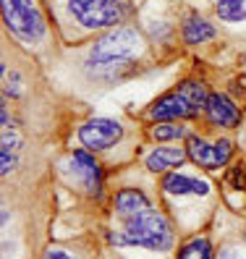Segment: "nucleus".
I'll use <instances>...</instances> for the list:
<instances>
[{"mask_svg": "<svg viewBox=\"0 0 246 259\" xmlns=\"http://www.w3.org/2000/svg\"><path fill=\"white\" fill-rule=\"evenodd\" d=\"M142 48H144V42L136 29H131V26L115 29V32L105 34L95 45V50H92V55L87 60V71L92 79L113 81L129 71V66L142 53Z\"/></svg>", "mask_w": 246, "mask_h": 259, "instance_id": "1", "label": "nucleus"}, {"mask_svg": "<svg viewBox=\"0 0 246 259\" xmlns=\"http://www.w3.org/2000/svg\"><path fill=\"white\" fill-rule=\"evenodd\" d=\"M162 196L168 207L173 209L176 220L181 223V228H196L204 220L202 209H196V204L207 207L212 199V186L210 181L191 176V173H168L162 178Z\"/></svg>", "mask_w": 246, "mask_h": 259, "instance_id": "2", "label": "nucleus"}, {"mask_svg": "<svg viewBox=\"0 0 246 259\" xmlns=\"http://www.w3.org/2000/svg\"><path fill=\"white\" fill-rule=\"evenodd\" d=\"M107 241L120 243V246H144L149 251H168L173 249V225L160 209H144L139 215L126 220V231L123 233H107Z\"/></svg>", "mask_w": 246, "mask_h": 259, "instance_id": "3", "label": "nucleus"}, {"mask_svg": "<svg viewBox=\"0 0 246 259\" xmlns=\"http://www.w3.org/2000/svg\"><path fill=\"white\" fill-rule=\"evenodd\" d=\"M207 100H210V92L204 89L202 81H183L178 89L152 102L147 110V118L160 120V123H171V120H178V118H191L199 110H204Z\"/></svg>", "mask_w": 246, "mask_h": 259, "instance_id": "4", "label": "nucleus"}, {"mask_svg": "<svg viewBox=\"0 0 246 259\" xmlns=\"http://www.w3.org/2000/svg\"><path fill=\"white\" fill-rule=\"evenodd\" d=\"M68 11L84 29L115 26L129 13V0H68Z\"/></svg>", "mask_w": 246, "mask_h": 259, "instance_id": "5", "label": "nucleus"}, {"mask_svg": "<svg viewBox=\"0 0 246 259\" xmlns=\"http://www.w3.org/2000/svg\"><path fill=\"white\" fill-rule=\"evenodd\" d=\"M3 3V19L11 34L21 42H39L45 34V21L32 0H0Z\"/></svg>", "mask_w": 246, "mask_h": 259, "instance_id": "6", "label": "nucleus"}, {"mask_svg": "<svg viewBox=\"0 0 246 259\" xmlns=\"http://www.w3.org/2000/svg\"><path fill=\"white\" fill-rule=\"evenodd\" d=\"M120 136H123V126L110 118H92L79 128V139L89 152L110 149L113 144H118Z\"/></svg>", "mask_w": 246, "mask_h": 259, "instance_id": "7", "label": "nucleus"}, {"mask_svg": "<svg viewBox=\"0 0 246 259\" xmlns=\"http://www.w3.org/2000/svg\"><path fill=\"white\" fill-rule=\"evenodd\" d=\"M230 149H233V144H230L228 139H220V142L210 144V142H204V139H199V136H189V142H186L189 157H191L196 165L207 167V170L223 167V165L230 160Z\"/></svg>", "mask_w": 246, "mask_h": 259, "instance_id": "8", "label": "nucleus"}, {"mask_svg": "<svg viewBox=\"0 0 246 259\" xmlns=\"http://www.w3.org/2000/svg\"><path fill=\"white\" fill-rule=\"evenodd\" d=\"M71 167L73 173L81 178V184L89 194H100L102 189V173H100V165L95 162V157L89 155V152H73L71 155Z\"/></svg>", "mask_w": 246, "mask_h": 259, "instance_id": "9", "label": "nucleus"}, {"mask_svg": "<svg viewBox=\"0 0 246 259\" xmlns=\"http://www.w3.org/2000/svg\"><path fill=\"white\" fill-rule=\"evenodd\" d=\"M204 113L210 118V123L215 126H236L238 120H241V113L233 102H230L225 95H210L207 105H204Z\"/></svg>", "mask_w": 246, "mask_h": 259, "instance_id": "10", "label": "nucleus"}, {"mask_svg": "<svg viewBox=\"0 0 246 259\" xmlns=\"http://www.w3.org/2000/svg\"><path fill=\"white\" fill-rule=\"evenodd\" d=\"M113 207H115V212H118V218L129 220V218H134V215H139V212L149 209L152 204H149V199H147L142 191H136V189H123V191L115 194Z\"/></svg>", "mask_w": 246, "mask_h": 259, "instance_id": "11", "label": "nucleus"}, {"mask_svg": "<svg viewBox=\"0 0 246 259\" xmlns=\"http://www.w3.org/2000/svg\"><path fill=\"white\" fill-rule=\"evenodd\" d=\"M183 160H186V152L183 149H178V147H157L147 155L144 165L152 173H165V170H171V167H178Z\"/></svg>", "mask_w": 246, "mask_h": 259, "instance_id": "12", "label": "nucleus"}, {"mask_svg": "<svg viewBox=\"0 0 246 259\" xmlns=\"http://www.w3.org/2000/svg\"><path fill=\"white\" fill-rule=\"evenodd\" d=\"M215 37V26L210 21H204L202 16H189L183 21V42L186 45H199Z\"/></svg>", "mask_w": 246, "mask_h": 259, "instance_id": "13", "label": "nucleus"}, {"mask_svg": "<svg viewBox=\"0 0 246 259\" xmlns=\"http://www.w3.org/2000/svg\"><path fill=\"white\" fill-rule=\"evenodd\" d=\"M176 259H215V249H212L210 238L194 236V238H189V241L181 246V251H178Z\"/></svg>", "mask_w": 246, "mask_h": 259, "instance_id": "14", "label": "nucleus"}, {"mask_svg": "<svg viewBox=\"0 0 246 259\" xmlns=\"http://www.w3.org/2000/svg\"><path fill=\"white\" fill-rule=\"evenodd\" d=\"M218 16L225 21L246 19V0H218Z\"/></svg>", "mask_w": 246, "mask_h": 259, "instance_id": "15", "label": "nucleus"}, {"mask_svg": "<svg viewBox=\"0 0 246 259\" xmlns=\"http://www.w3.org/2000/svg\"><path fill=\"white\" fill-rule=\"evenodd\" d=\"M152 136H155L157 142H176V139H189V131L186 126H181V123H160L152 128Z\"/></svg>", "mask_w": 246, "mask_h": 259, "instance_id": "16", "label": "nucleus"}, {"mask_svg": "<svg viewBox=\"0 0 246 259\" xmlns=\"http://www.w3.org/2000/svg\"><path fill=\"white\" fill-rule=\"evenodd\" d=\"M24 144V136H21V131L16 128V126H3V149L6 152H16L19 147Z\"/></svg>", "mask_w": 246, "mask_h": 259, "instance_id": "17", "label": "nucleus"}, {"mask_svg": "<svg viewBox=\"0 0 246 259\" xmlns=\"http://www.w3.org/2000/svg\"><path fill=\"white\" fill-rule=\"evenodd\" d=\"M13 167H16V152H0V173L3 176H11Z\"/></svg>", "mask_w": 246, "mask_h": 259, "instance_id": "18", "label": "nucleus"}, {"mask_svg": "<svg viewBox=\"0 0 246 259\" xmlns=\"http://www.w3.org/2000/svg\"><path fill=\"white\" fill-rule=\"evenodd\" d=\"M42 259H79V256L71 254V251H66V249H60V246H53V249L45 251V256H42Z\"/></svg>", "mask_w": 246, "mask_h": 259, "instance_id": "19", "label": "nucleus"}]
</instances>
